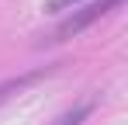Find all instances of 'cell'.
I'll use <instances>...</instances> for the list:
<instances>
[{"label":"cell","mask_w":128,"mask_h":125,"mask_svg":"<svg viewBox=\"0 0 128 125\" xmlns=\"http://www.w3.org/2000/svg\"><path fill=\"white\" fill-rule=\"evenodd\" d=\"M38 77H42V73H24V77H14V80H4V83H0V104H4V101H10L18 90H24L28 83H35Z\"/></svg>","instance_id":"cell-2"},{"label":"cell","mask_w":128,"mask_h":125,"mask_svg":"<svg viewBox=\"0 0 128 125\" xmlns=\"http://www.w3.org/2000/svg\"><path fill=\"white\" fill-rule=\"evenodd\" d=\"M86 115H90V104H80V108H73V111H66L62 118H59V122L56 125H80L86 118Z\"/></svg>","instance_id":"cell-3"},{"label":"cell","mask_w":128,"mask_h":125,"mask_svg":"<svg viewBox=\"0 0 128 125\" xmlns=\"http://www.w3.org/2000/svg\"><path fill=\"white\" fill-rule=\"evenodd\" d=\"M125 0H94V4H86V7H80L76 14H69V18L52 31V38L48 42H66V38H76L80 31H86L94 21H100L104 14H111L114 7H121Z\"/></svg>","instance_id":"cell-1"}]
</instances>
